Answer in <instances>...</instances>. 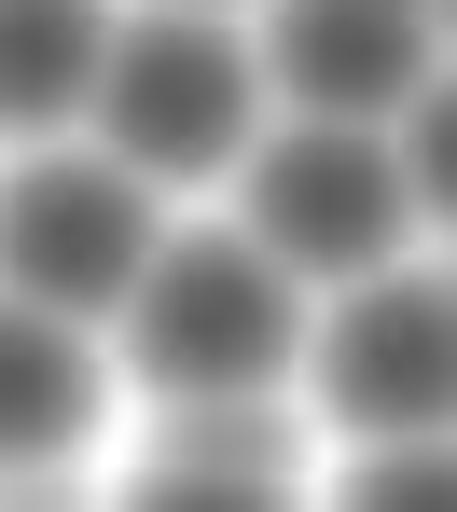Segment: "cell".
I'll use <instances>...</instances> for the list:
<instances>
[{"label": "cell", "mask_w": 457, "mask_h": 512, "mask_svg": "<svg viewBox=\"0 0 457 512\" xmlns=\"http://www.w3.org/2000/svg\"><path fill=\"white\" fill-rule=\"evenodd\" d=\"M305 346V305L250 236H181L125 277V374L167 402H222V388H277Z\"/></svg>", "instance_id": "6da1fadb"}, {"label": "cell", "mask_w": 457, "mask_h": 512, "mask_svg": "<svg viewBox=\"0 0 457 512\" xmlns=\"http://www.w3.org/2000/svg\"><path fill=\"white\" fill-rule=\"evenodd\" d=\"M97 139L111 167L139 180H208L250 153V56L222 42V14H153V28H111L97 56Z\"/></svg>", "instance_id": "7a4b0ae2"}, {"label": "cell", "mask_w": 457, "mask_h": 512, "mask_svg": "<svg viewBox=\"0 0 457 512\" xmlns=\"http://www.w3.org/2000/svg\"><path fill=\"white\" fill-rule=\"evenodd\" d=\"M153 263V180L111 153H42L0 194V291L56 305V319H111L125 277Z\"/></svg>", "instance_id": "3957f363"}, {"label": "cell", "mask_w": 457, "mask_h": 512, "mask_svg": "<svg viewBox=\"0 0 457 512\" xmlns=\"http://www.w3.org/2000/svg\"><path fill=\"white\" fill-rule=\"evenodd\" d=\"M402 180H388V139L374 125H291L250 153V250L277 277H374V263L402 250Z\"/></svg>", "instance_id": "277c9868"}, {"label": "cell", "mask_w": 457, "mask_h": 512, "mask_svg": "<svg viewBox=\"0 0 457 512\" xmlns=\"http://www.w3.org/2000/svg\"><path fill=\"white\" fill-rule=\"evenodd\" d=\"M319 402L347 429H444L457 402V305L444 277H402V263H374V277H347V305L319 319Z\"/></svg>", "instance_id": "5b68a950"}, {"label": "cell", "mask_w": 457, "mask_h": 512, "mask_svg": "<svg viewBox=\"0 0 457 512\" xmlns=\"http://www.w3.org/2000/svg\"><path fill=\"white\" fill-rule=\"evenodd\" d=\"M264 70H277L291 111L361 125V111H402L430 84V28H416V0H277Z\"/></svg>", "instance_id": "8992f818"}, {"label": "cell", "mask_w": 457, "mask_h": 512, "mask_svg": "<svg viewBox=\"0 0 457 512\" xmlns=\"http://www.w3.org/2000/svg\"><path fill=\"white\" fill-rule=\"evenodd\" d=\"M139 499L153 512H277V499H305V443H291V416H264V388H222V402H181L153 429Z\"/></svg>", "instance_id": "52a82bcc"}, {"label": "cell", "mask_w": 457, "mask_h": 512, "mask_svg": "<svg viewBox=\"0 0 457 512\" xmlns=\"http://www.w3.org/2000/svg\"><path fill=\"white\" fill-rule=\"evenodd\" d=\"M84 429H97V346L56 305L0 291V457H70Z\"/></svg>", "instance_id": "ba28073f"}, {"label": "cell", "mask_w": 457, "mask_h": 512, "mask_svg": "<svg viewBox=\"0 0 457 512\" xmlns=\"http://www.w3.org/2000/svg\"><path fill=\"white\" fill-rule=\"evenodd\" d=\"M97 56H111V14L97 0H0V139L84 111Z\"/></svg>", "instance_id": "9c48e42d"}, {"label": "cell", "mask_w": 457, "mask_h": 512, "mask_svg": "<svg viewBox=\"0 0 457 512\" xmlns=\"http://www.w3.org/2000/svg\"><path fill=\"white\" fill-rule=\"evenodd\" d=\"M388 180H402V208L416 222H444L457 208V97H402V125H388Z\"/></svg>", "instance_id": "30bf717a"}, {"label": "cell", "mask_w": 457, "mask_h": 512, "mask_svg": "<svg viewBox=\"0 0 457 512\" xmlns=\"http://www.w3.org/2000/svg\"><path fill=\"white\" fill-rule=\"evenodd\" d=\"M444 429H388V457H361L333 499H361V512H444Z\"/></svg>", "instance_id": "8fae6325"}]
</instances>
